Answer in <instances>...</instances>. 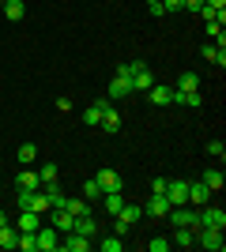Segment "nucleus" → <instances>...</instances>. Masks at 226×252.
<instances>
[{
  "mask_svg": "<svg viewBox=\"0 0 226 252\" xmlns=\"http://www.w3.org/2000/svg\"><path fill=\"white\" fill-rule=\"evenodd\" d=\"M129 79H132V94L136 91H151L155 87V75H151V68L143 61H129Z\"/></svg>",
  "mask_w": 226,
  "mask_h": 252,
  "instance_id": "obj_1",
  "label": "nucleus"
},
{
  "mask_svg": "<svg viewBox=\"0 0 226 252\" xmlns=\"http://www.w3.org/2000/svg\"><path fill=\"white\" fill-rule=\"evenodd\" d=\"M196 245H204L211 252H223L226 241H223V230H211V226H196Z\"/></svg>",
  "mask_w": 226,
  "mask_h": 252,
  "instance_id": "obj_2",
  "label": "nucleus"
},
{
  "mask_svg": "<svg viewBox=\"0 0 226 252\" xmlns=\"http://www.w3.org/2000/svg\"><path fill=\"white\" fill-rule=\"evenodd\" d=\"M166 219H170L173 226H189V230H196V226H200V211H189V203H181V207H170Z\"/></svg>",
  "mask_w": 226,
  "mask_h": 252,
  "instance_id": "obj_3",
  "label": "nucleus"
},
{
  "mask_svg": "<svg viewBox=\"0 0 226 252\" xmlns=\"http://www.w3.org/2000/svg\"><path fill=\"white\" fill-rule=\"evenodd\" d=\"M45 215H49V226H53L57 233H68V230L75 226V215H72L68 207H49Z\"/></svg>",
  "mask_w": 226,
  "mask_h": 252,
  "instance_id": "obj_4",
  "label": "nucleus"
},
{
  "mask_svg": "<svg viewBox=\"0 0 226 252\" xmlns=\"http://www.w3.org/2000/svg\"><path fill=\"white\" fill-rule=\"evenodd\" d=\"M200 226L226 230V211H223V207H211V203H204V207H200Z\"/></svg>",
  "mask_w": 226,
  "mask_h": 252,
  "instance_id": "obj_5",
  "label": "nucleus"
},
{
  "mask_svg": "<svg viewBox=\"0 0 226 252\" xmlns=\"http://www.w3.org/2000/svg\"><path fill=\"white\" fill-rule=\"evenodd\" d=\"M143 215H147V219H166V215H170V200H166L162 192H151V200L143 203Z\"/></svg>",
  "mask_w": 226,
  "mask_h": 252,
  "instance_id": "obj_6",
  "label": "nucleus"
},
{
  "mask_svg": "<svg viewBox=\"0 0 226 252\" xmlns=\"http://www.w3.org/2000/svg\"><path fill=\"white\" fill-rule=\"evenodd\" d=\"M95 181H98V189H102V192H125V181H121L117 169H98Z\"/></svg>",
  "mask_w": 226,
  "mask_h": 252,
  "instance_id": "obj_7",
  "label": "nucleus"
},
{
  "mask_svg": "<svg viewBox=\"0 0 226 252\" xmlns=\"http://www.w3.org/2000/svg\"><path fill=\"white\" fill-rule=\"evenodd\" d=\"M166 200H170V207L189 203V181H166Z\"/></svg>",
  "mask_w": 226,
  "mask_h": 252,
  "instance_id": "obj_8",
  "label": "nucleus"
},
{
  "mask_svg": "<svg viewBox=\"0 0 226 252\" xmlns=\"http://www.w3.org/2000/svg\"><path fill=\"white\" fill-rule=\"evenodd\" d=\"M109 105H113V102H109V98H98V102H91V105H87V109H83V125L98 128V125H102V113H106Z\"/></svg>",
  "mask_w": 226,
  "mask_h": 252,
  "instance_id": "obj_9",
  "label": "nucleus"
},
{
  "mask_svg": "<svg viewBox=\"0 0 226 252\" xmlns=\"http://www.w3.org/2000/svg\"><path fill=\"white\" fill-rule=\"evenodd\" d=\"M61 249V233L53 226H38V252H57Z\"/></svg>",
  "mask_w": 226,
  "mask_h": 252,
  "instance_id": "obj_10",
  "label": "nucleus"
},
{
  "mask_svg": "<svg viewBox=\"0 0 226 252\" xmlns=\"http://www.w3.org/2000/svg\"><path fill=\"white\" fill-rule=\"evenodd\" d=\"M189 203H193V207H204V203H211V189H207L204 181H189Z\"/></svg>",
  "mask_w": 226,
  "mask_h": 252,
  "instance_id": "obj_11",
  "label": "nucleus"
},
{
  "mask_svg": "<svg viewBox=\"0 0 226 252\" xmlns=\"http://www.w3.org/2000/svg\"><path fill=\"white\" fill-rule=\"evenodd\" d=\"M170 105H189V109H200V105H204V94H200V91H177V87H173V102Z\"/></svg>",
  "mask_w": 226,
  "mask_h": 252,
  "instance_id": "obj_12",
  "label": "nucleus"
},
{
  "mask_svg": "<svg viewBox=\"0 0 226 252\" xmlns=\"http://www.w3.org/2000/svg\"><path fill=\"white\" fill-rule=\"evenodd\" d=\"M0 11H4V19H8V23L27 19V4H23V0H0Z\"/></svg>",
  "mask_w": 226,
  "mask_h": 252,
  "instance_id": "obj_13",
  "label": "nucleus"
},
{
  "mask_svg": "<svg viewBox=\"0 0 226 252\" xmlns=\"http://www.w3.org/2000/svg\"><path fill=\"white\" fill-rule=\"evenodd\" d=\"M170 245H177V249H196V230H189V226H173Z\"/></svg>",
  "mask_w": 226,
  "mask_h": 252,
  "instance_id": "obj_14",
  "label": "nucleus"
},
{
  "mask_svg": "<svg viewBox=\"0 0 226 252\" xmlns=\"http://www.w3.org/2000/svg\"><path fill=\"white\" fill-rule=\"evenodd\" d=\"M72 230L95 241V237H98V222H95V215H75V226H72Z\"/></svg>",
  "mask_w": 226,
  "mask_h": 252,
  "instance_id": "obj_15",
  "label": "nucleus"
},
{
  "mask_svg": "<svg viewBox=\"0 0 226 252\" xmlns=\"http://www.w3.org/2000/svg\"><path fill=\"white\" fill-rule=\"evenodd\" d=\"M98 200H102V211H106V215H121V207H125V192H102Z\"/></svg>",
  "mask_w": 226,
  "mask_h": 252,
  "instance_id": "obj_16",
  "label": "nucleus"
},
{
  "mask_svg": "<svg viewBox=\"0 0 226 252\" xmlns=\"http://www.w3.org/2000/svg\"><path fill=\"white\" fill-rule=\"evenodd\" d=\"M129 94H132V83H129V79H117V75H113V83L106 87V98H109V102H117V98H129Z\"/></svg>",
  "mask_w": 226,
  "mask_h": 252,
  "instance_id": "obj_17",
  "label": "nucleus"
},
{
  "mask_svg": "<svg viewBox=\"0 0 226 252\" xmlns=\"http://www.w3.org/2000/svg\"><path fill=\"white\" fill-rule=\"evenodd\" d=\"M147 98H151V105H170V102H173V87L155 83V87L147 91Z\"/></svg>",
  "mask_w": 226,
  "mask_h": 252,
  "instance_id": "obj_18",
  "label": "nucleus"
},
{
  "mask_svg": "<svg viewBox=\"0 0 226 252\" xmlns=\"http://www.w3.org/2000/svg\"><path fill=\"white\" fill-rule=\"evenodd\" d=\"M0 249H19V230H15V226H11V222H4V226H0Z\"/></svg>",
  "mask_w": 226,
  "mask_h": 252,
  "instance_id": "obj_19",
  "label": "nucleus"
},
{
  "mask_svg": "<svg viewBox=\"0 0 226 252\" xmlns=\"http://www.w3.org/2000/svg\"><path fill=\"white\" fill-rule=\"evenodd\" d=\"M200 57H204V61H211L215 68H226V49H219L215 42H207L204 49H200Z\"/></svg>",
  "mask_w": 226,
  "mask_h": 252,
  "instance_id": "obj_20",
  "label": "nucleus"
},
{
  "mask_svg": "<svg viewBox=\"0 0 226 252\" xmlns=\"http://www.w3.org/2000/svg\"><path fill=\"white\" fill-rule=\"evenodd\" d=\"M98 128H102V132H109V136H117V132H121V113L113 109V105L102 113V125H98Z\"/></svg>",
  "mask_w": 226,
  "mask_h": 252,
  "instance_id": "obj_21",
  "label": "nucleus"
},
{
  "mask_svg": "<svg viewBox=\"0 0 226 252\" xmlns=\"http://www.w3.org/2000/svg\"><path fill=\"white\" fill-rule=\"evenodd\" d=\"M38 226H42V215H38V211H23L19 215V222H15V230H38Z\"/></svg>",
  "mask_w": 226,
  "mask_h": 252,
  "instance_id": "obj_22",
  "label": "nucleus"
},
{
  "mask_svg": "<svg viewBox=\"0 0 226 252\" xmlns=\"http://www.w3.org/2000/svg\"><path fill=\"white\" fill-rule=\"evenodd\" d=\"M61 207H68L72 215H91V211H95V207H91V200H83V196H75V200H68V196H65Z\"/></svg>",
  "mask_w": 226,
  "mask_h": 252,
  "instance_id": "obj_23",
  "label": "nucleus"
},
{
  "mask_svg": "<svg viewBox=\"0 0 226 252\" xmlns=\"http://www.w3.org/2000/svg\"><path fill=\"white\" fill-rule=\"evenodd\" d=\"M42 181H38V173H34L31 166H23V173L15 177V189H38Z\"/></svg>",
  "mask_w": 226,
  "mask_h": 252,
  "instance_id": "obj_24",
  "label": "nucleus"
},
{
  "mask_svg": "<svg viewBox=\"0 0 226 252\" xmlns=\"http://www.w3.org/2000/svg\"><path fill=\"white\" fill-rule=\"evenodd\" d=\"M121 219L129 222V226H136V222L143 219V207H140V203H129V200H125V207H121Z\"/></svg>",
  "mask_w": 226,
  "mask_h": 252,
  "instance_id": "obj_25",
  "label": "nucleus"
},
{
  "mask_svg": "<svg viewBox=\"0 0 226 252\" xmlns=\"http://www.w3.org/2000/svg\"><path fill=\"white\" fill-rule=\"evenodd\" d=\"M42 192H45V200H49V207H61V203H65V192H61V185H57V181H49Z\"/></svg>",
  "mask_w": 226,
  "mask_h": 252,
  "instance_id": "obj_26",
  "label": "nucleus"
},
{
  "mask_svg": "<svg viewBox=\"0 0 226 252\" xmlns=\"http://www.w3.org/2000/svg\"><path fill=\"white\" fill-rule=\"evenodd\" d=\"M200 181H204V185H207V189H211V192H219V189H223V185H226L223 169H207V173H204V177H200Z\"/></svg>",
  "mask_w": 226,
  "mask_h": 252,
  "instance_id": "obj_27",
  "label": "nucleus"
},
{
  "mask_svg": "<svg viewBox=\"0 0 226 252\" xmlns=\"http://www.w3.org/2000/svg\"><path fill=\"white\" fill-rule=\"evenodd\" d=\"M98 249H102V252H121V249H125V237H117V233L98 237Z\"/></svg>",
  "mask_w": 226,
  "mask_h": 252,
  "instance_id": "obj_28",
  "label": "nucleus"
},
{
  "mask_svg": "<svg viewBox=\"0 0 226 252\" xmlns=\"http://www.w3.org/2000/svg\"><path fill=\"white\" fill-rule=\"evenodd\" d=\"M177 91H200V75H196V72H181V79H177Z\"/></svg>",
  "mask_w": 226,
  "mask_h": 252,
  "instance_id": "obj_29",
  "label": "nucleus"
},
{
  "mask_svg": "<svg viewBox=\"0 0 226 252\" xmlns=\"http://www.w3.org/2000/svg\"><path fill=\"white\" fill-rule=\"evenodd\" d=\"M15 155H19V162H23V166H34V158H38V147H34V143H23V147L15 151Z\"/></svg>",
  "mask_w": 226,
  "mask_h": 252,
  "instance_id": "obj_30",
  "label": "nucleus"
},
{
  "mask_svg": "<svg viewBox=\"0 0 226 252\" xmlns=\"http://www.w3.org/2000/svg\"><path fill=\"white\" fill-rule=\"evenodd\" d=\"M57 173H61V169H57V162H42V169H38V181H42V185H49V181H57Z\"/></svg>",
  "mask_w": 226,
  "mask_h": 252,
  "instance_id": "obj_31",
  "label": "nucleus"
},
{
  "mask_svg": "<svg viewBox=\"0 0 226 252\" xmlns=\"http://www.w3.org/2000/svg\"><path fill=\"white\" fill-rule=\"evenodd\" d=\"M31 211H38V215H45L49 211V200H45V192L34 189V200H31Z\"/></svg>",
  "mask_w": 226,
  "mask_h": 252,
  "instance_id": "obj_32",
  "label": "nucleus"
},
{
  "mask_svg": "<svg viewBox=\"0 0 226 252\" xmlns=\"http://www.w3.org/2000/svg\"><path fill=\"white\" fill-rule=\"evenodd\" d=\"M98 196H102V189H98V181L91 177V181H87V185H83V200H91V203H95Z\"/></svg>",
  "mask_w": 226,
  "mask_h": 252,
  "instance_id": "obj_33",
  "label": "nucleus"
},
{
  "mask_svg": "<svg viewBox=\"0 0 226 252\" xmlns=\"http://www.w3.org/2000/svg\"><path fill=\"white\" fill-rule=\"evenodd\" d=\"M166 249H170V237H162V233L147 241V252H166Z\"/></svg>",
  "mask_w": 226,
  "mask_h": 252,
  "instance_id": "obj_34",
  "label": "nucleus"
},
{
  "mask_svg": "<svg viewBox=\"0 0 226 252\" xmlns=\"http://www.w3.org/2000/svg\"><path fill=\"white\" fill-rule=\"evenodd\" d=\"M207 155L223 162V158H226V147H223V139H211V143H207Z\"/></svg>",
  "mask_w": 226,
  "mask_h": 252,
  "instance_id": "obj_35",
  "label": "nucleus"
},
{
  "mask_svg": "<svg viewBox=\"0 0 226 252\" xmlns=\"http://www.w3.org/2000/svg\"><path fill=\"white\" fill-rule=\"evenodd\" d=\"M129 230H132L129 222L121 219V215H113V233H117V237H129Z\"/></svg>",
  "mask_w": 226,
  "mask_h": 252,
  "instance_id": "obj_36",
  "label": "nucleus"
},
{
  "mask_svg": "<svg viewBox=\"0 0 226 252\" xmlns=\"http://www.w3.org/2000/svg\"><path fill=\"white\" fill-rule=\"evenodd\" d=\"M219 11H223V8H219ZM219 11L211 8V4H204V8L196 11V15H200V19H204V23H211V19H215V15H219Z\"/></svg>",
  "mask_w": 226,
  "mask_h": 252,
  "instance_id": "obj_37",
  "label": "nucleus"
},
{
  "mask_svg": "<svg viewBox=\"0 0 226 252\" xmlns=\"http://www.w3.org/2000/svg\"><path fill=\"white\" fill-rule=\"evenodd\" d=\"M147 8H151V15H155V19H162V15H170V11L162 8V0H155V4H147Z\"/></svg>",
  "mask_w": 226,
  "mask_h": 252,
  "instance_id": "obj_38",
  "label": "nucleus"
},
{
  "mask_svg": "<svg viewBox=\"0 0 226 252\" xmlns=\"http://www.w3.org/2000/svg\"><path fill=\"white\" fill-rule=\"evenodd\" d=\"M162 8H166V11H181L185 0H162Z\"/></svg>",
  "mask_w": 226,
  "mask_h": 252,
  "instance_id": "obj_39",
  "label": "nucleus"
},
{
  "mask_svg": "<svg viewBox=\"0 0 226 252\" xmlns=\"http://www.w3.org/2000/svg\"><path fill=\"white\" fill-rule=\"evenodd\" d=\"M166 181H170V177H159V181H151V192H162V196H166Z\"/></svg>",
  "mask_w": 226,
  "mask_h": 252,
  "instance_id": "obj_40",
  "label": "nucleus"
},
{
  "mask_svg": "<svg viewBox=\"0 0 226 252\" xmlns=\"http://www.w3.org/2000/svg\"><path fill=\"white\" fill-rule=\"evenodd\" d=\"M57 109H61V113H72V98H57Z\"/></svg>",
  "mask_w": 226,
  "mask_h": 252,
  "instance_id": "obj_41",
  "label": "nucleus"
},
{
  "mask_svg": "<svg viewBox=\"0 0 226 252\" xmlns=\"http://www.w3.org/2000/svg\"><path fill=\"white\" fill-rule=\"evenodd\" d=\"M185 8H189V11H200V8H204V0H185Z\"/></svg>",
  "mask_w": 226,
  "mask_h": 252,
  "instance_id": "obj_42",
  "label": "nucleus"
},
{
  "mask_svg": "<svg viewBox=\"0 0 226 252\" xmlns=\"http://www.w3.org/2000/svg\"><path fill=\"white\" fill-rule=\"evenodd\" d=\"M204 4H211L215 11H219V8H226V0H204Z\"/></svg>",
  "mask_w": 226,
  "mask_h": 252,
  "instance_id": "obj_43",
  "label": "nucleus"
},
{
  "mask_svg": "<svg viewBox=\"0 0 226 252\" xmlns=\"http://www.w3.org/2000/svg\"><path fill=\"white\" fill-rule=\"evenodd\" d=\"M4 222H8V215H4V211H0V226H4Z\"/></svg>",
  "mask_w": 226,
  "mask_h": 252,
  "instance_id": "obj_44",
  "label": "nucleus"
},
{
  "mask_svg": "<svg viewBox=\"0 0 226 252\" xmlns=\"http://www.w3.org/2000/svg\"><path fill=\"white\" fill-rule=\"evenodd\" d=\"M147 4H155V0H147Z\"/></svg>",
  "mask_w": 226,
  "mask_h": 252,
  "instance_id": "obj_45",
  "label": "nucleus"
}]
</instances>
